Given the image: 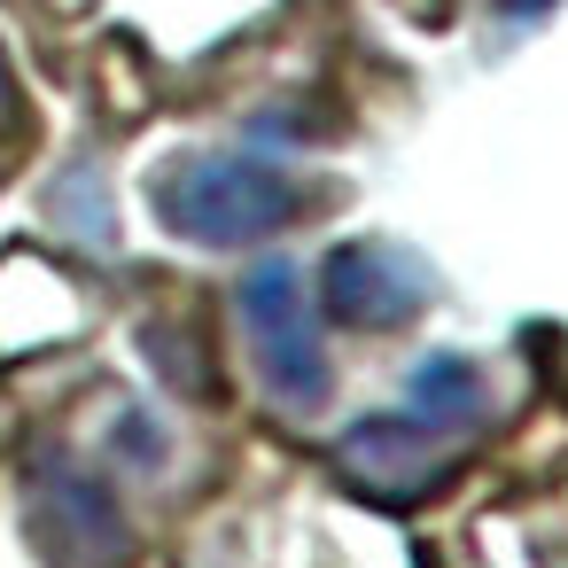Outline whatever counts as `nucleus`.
Instances as JSON below:
<instances>
[{
  "label": "nucleus",
  "mask_w": 568,
  "mask_h": 568,
  "mask_svg": "<svg viewBox=\"0 0 568 568\" xmlns=\"http://www.w3.org/2000/svg\"><path fill=\"white\" fill-rule=\"evenodd\" d=\"M149 203L156 219L195 242V250H257L273 242L281 226H296L304 211V187L265 164V156H234V149H195V156H172L156 180H149Z\"/></svg>",
  "instance_id": "obj_1"
},
{
  "label": "nucleus",
  "mask_w": 568,
  "mask_h": 568,
  "mask_svg": "<svg viewBox=\"0 0 568 568\" xmlns=\"http://www.w3.org/2000/svg\"><path fill=\"white\" fill-rule=\"evenodd\" d=\"M242 304V327H250V358L265 374V389L288 405V413H312L327 405L335 389V366H327V343H320V312H312V288L288 257H257L234 288Z\"/></svg>",
  "instance_id": "obj_2"
},
{
  "label": "nucleus",
  "mask_w": 568,
  "mask_h": 568,
  "mask_svg": "<svg viewBox=\"0 0 568 568\" xmlns=\"http://www.w3.org/2000/svg\"><path fill=\"white\" fill-rule=\"evenodd\" d=\"M24 529L55 568H125V552H133V521H125L118 490L102 475H87L79 459H63V452L32 459Z\"/></svg>",
  "instance_id": "obj_3"
},
{
  "label": "nucleus",
  "mask_w": 568,
  "mask_h": 568,
  "mask_svg": "<svg viewBox=\"0 0 568 568\" xmlns=\"http://www.w3.org/2000/svg\"><path fill=\"white\" fill-rule=\"evenodd\" d=\"M320 304H327L335 327L389 335V327H413L436 304V273L397 242H335L327 265H320Z\"/></svg>",
  "instance_id": "obj_4"
},
{
  "label": "nucleus",
  "mask_w": 568,
  "mask_h": 568,
  "mask_svg": "<svg viewBox=\"0 0 568 568\" xmlns=\"http://www.w3.org/2000/svg\"><path fill=\"white\" fill-rule=\"evenodd\" d=\"M335 467L351 490H366L374 506H420L428 490L452 483V436H436L413 413H366L343 428Z\"/></svg>",
  "instance_id": "obj_5"
},
{
  "label": "nucleus",
  "mask_w": 568,
  "mask_h": 568,
  "mask_svg": "<svg viewBox=\"0 0 568 568\" xmlns=\"http://www.w3.org/2000/svg\"><path fill=\"white\" fill-rule=\"evenodd\" d=\"M405 413L428 420L436 436H467V428L490 420V382H483L475 358H459V351H428V358L413 366V382H405Z\"/></svg>",
  "instance_id": "obj_6"
},
{
  "label": "nucleus",
  "mask_w": 568,
  "mask_h": 568,
  "mask_svg": "<svg viewBox=\"0 0 568 568\" xmlns=\"http://www.w3.org/2000/svg\"><path fill=\"white\" fill-rule=\"evenodd\" d=\"M498 9H506V17H545L552 0H498Z\"/></svg>",
  "instance_id": "obj_7"
},
{
  "label": "nucleus",
  "mask_w": 568,
  "mask_h": 568,
  "mask_svg": "<svg viewBox=\"0 0 568 568\" xmlns=\"http://www.w3.org/2000/svg\"><path fill=\"white\" fill-rule=\"evenodd\" d=\"M0 102H9V63H0Z\"/></svg>",
  "instance_id": "obj_8"
}]
</instances>
